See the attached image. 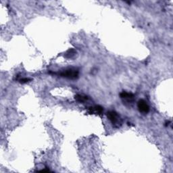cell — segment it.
<instances>
[{
    "label": "cell",
    "instance_id": "obj_3",
    "mask_svg": "<svg viewBox=\"0 0 173 173\" xmlns=\"http://www.w3.org/2000/svg\"><path fill=\"white\" fill-rule=\"evenodd\" d=\"M137 108H138L140 112L148 113L149 111V106L147 102L143 100H140L137 103Z\"/></svg>",
    "mask_w": 173,
    "mask_h": 173
},
{
    "label": "cell",
    "instance_id": "obj_5",
    "mask_svg": "<svg viewBox=\"0 0 173 173\" xmlns=\"http://www.w3.org/2000/svg\"><path fill=\"white\" fill-rule=\"evenodd\" d=\"M120 98L123 99V100L126 101L127 102H132L134 100V95L131 93H128L126 91H123L120 94Z\"/></svg>",
    "mask_w": 173,
    "mask_h": 173
},
{
    "label": "cell",
    "instance_id": "obj_6",
    "mask_svg": "<svg viewBox=\"0 0 173 173\" xmlns=\"http://www.w3.org/2000/svg\"><path fill=\"white\" fill-rule=\"evenodd\" d=\"M75 99L76 101L80 102V103H85V101H86L89 100V98L87 97V96L78 94V95H75Z\"/></svg>",
    "mask_w": 173,
    "mask_h": 173
},
{
    "label": "cell",
    "instance_id": "obj_1",
    "mask_svg": "<svg viewBox=\"0 0 173 173\" xmlns=\"http://www.w3.org/2000/svg\"><path fill=\"white\" fill-rule=\"evenodd\" d=\"M107 116L114 127H119L122 125V119L116 112L109 111Z\"/></svg>",
    "mask_w": 173,
    "mask_h": 173
},
{
    "label": "cell",
    "instance_id": "obj_8",
    "mask_svg": "<svg viewBox=\"0 0 173 173\" xmlns=\"http://www.w3.org/2000/svg\"><path fill=\"white\" fill-rule=\"evenodd\" d=\"M30 81H31V79H28V78H22L19 79V82L20 83H27L28 82H29Z\"/></svg>",
    "mask_w": 173,
    "mask_h": 173
},
{
    "label": "cell",
    "instance_id": "obj_7",
    "mask_svg": "<svg viewBox=\"0 0 173 173\" xmlns=\"http://www.w3.org/2000/svg\"><path fill=\"white\" fill-rule=\"evenodd\" d=\"M76 51L75 50H73V49H71V50H69L68 52H67L66 53H65V57H67V58H70V57H73L76 54Z\"/></svg>",
    "mask_w": 173,
    "mask_h": 173
},
{
    "label": "cell",
    "instance_id": "obj_2",
    "mask_svg": "<svg viewBox=\"0 0 173 173\" xmlns=\"http://www.w3.org/2000/svg\"><path fill=\"white\" fill-rule=\"evenodd\" d=\"M79 70L75 68H69L58 73V75L70 79H76L79 77Z\"/></svg>",
    "mask_w": 173,
    "mask_h": 173
},
{
    "label": "cell",
    "instance_id": "obj_4",
    "mask_svg": "<svg viewBox=\"0 0 173 173\" xmlns=\"http://www.w3.org/2000/svg\"><path fill=\"white\" fill-rule=\"evenodd\" d=\"M87 112L90 114H98L100 115L104 112V109L100 105H94L88 108Z\"/></svg>",
    "mask_w": 173,
    "mask_h": 173
}]
</instances>
